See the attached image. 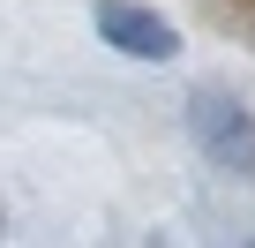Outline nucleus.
Segmentation results:
<instances>
[{
  "label": "nucleus",
  "mask_w": 255,
  "mask_h": 248,
  "mask_svg": "<svg viewBox=\"0 0 255 248\" xmlns=\"http://www.w3.org/2000/svg\"><path fill=\"white\" fill-rule=\"evenodd\" d=\"M248 8H255V0H248Z\"/></svg>",
  "instance_id": "obj_3"
},
{
  "label": "nucleus",
  "mask_w": 255,
  "mask_h": 248,
  "mask_svg": "<svg viewBox=\"0 0 255 248\" xmlns=\"http://www.w3.org/2000/svg\"><path fill=\"white\" fill-rule=\"evenodd\" d=\"M90 23H98V38H105L113 53H135V60H173V53H180L173 23L150 15V8H135V0H98Z\"/></svg>",
  "instance_id": "obj_2"
},
{
  "label": "nucleus",
  "mask_w": 255,
  "mask_h": 248,
  "mask_svg": "<svg viewBox=\"0 0 255 248\" xmlns=\"http://www.w3.org/2000/svg\"><path fill=\"white\" fill-rule=\"evenodd\" d=\"M188 136H195L225 173H255V120H248L233 98L195 90V98H188Z\"/></svg>",
  "instance_id": "obj_1"
}]
</instances>
